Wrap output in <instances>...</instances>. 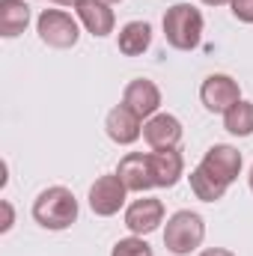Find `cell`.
Listing matches in <instances>:
<instances>
[{
	"instance_id": "cell-1",
	"label": "cell",
	"mask_w": 253,
	"mask_h": 256,
	"mask_svg": "<svg viewBox=\"0 0 253 256\" xmlns=\"http://www.w3.org/2000/svg\"><path fill=\"white\" fill-rule=\"evenodd\" d=\"M33 220L51 232L68 230L78 220V200L63 185H51L33 200Z\"/></svg>"
},
{
	"instance_id": "cell-2",
	"label": "cell",
	"mask_w": 253,
	"mask_h": 256,
	"mask_svg": "<svg viewBox=\"0 0 253 256\" xmlns=\"http://www.w3.org/2000/svg\"><path fill=\"white\" fill-rule=\"evenodd\" d=\"M164 39L176 51H194L202 42V12L190 3H176L164 12Z\"/></svg>"
},
{
	"instance_id": "cell-3",
	"label": "cell",
	"mask_w": 253,
	"mask_h": 256,
	"mask_svg": "<svg viewBox=\"0 0 253 256\" xmlns=\"http://www.w3.org/2000/svg\"><path fill=\"white\" fill-rule=\"evenodd\" d=\"M206 238V220L202 214L182 208L176 214L167 218V226H164V248L176 256H190Z\"/></svg>"
},
{
	"instance_id": "cell-4",
	"label": "cell",
	"mask_w": 253,
	"mask_h": 256,
	"mask_svg": "<svg viewBox=\"0 0 253 256\" xmlns=\"http://www.w3.org/2000/svg\"><path fill=\"white\" fill-rule=\"evenodd\" d=\"M36 30H39V39L48 48H57V51L74 48L78 39H80L78 21L68 12H63V9H42L39 18H36Z\"/></svg>"
},
{
	"instance_id": "cell-5",
	"label": "cell",
	"mask_w": 253,
	"mask_h": 256,
	"mask_svg": "<svg viewBox=\"0 0 253 256\" xmlns=\"http://www.w3.org/2000/svg\"><path fill=\"white\" fill-rule=\"evenodd\" d=\"M200 102L206 104V110L212 114H226L236 102H242V90H238V80L230 78V74H208L200 86Z\"/></svg>"
},
{
	"instance_id": "cell-6",
	"label": "cell",
	"mask_w": 253,
	"mask_h": 256,
	"mask_svg": "<svg viewBox=\"0 0 253 256\" xmlns=\"http://www.w3.org/2000/svg\"><path fill=\"white\" fill-rule=\"evenodd\" d=\"M126 196H128L126 182L116 173H108V176H98L96 185L90 188V208L98 218H110L126 206Z\"/></svg>"
},
{
	"instance_id": "cell-7",
	"label": "cell",
	"mask_w": 253,
	"mask_h": 256,
	"mask_svg": "<svg viewBox=\"0 0 253 256\" xmlns=\"http://www.w3.org/2000/svg\"><path fill=\"white\" fill-rule=\"evenodd\" d=\"M122 104L128 110H134L140 120H152L161 108V90L155 80H146V78H134L128 80L126 90H122Z\"/></svg>"
},
{
	"instance_id": "cell-8",
	"label": "cell",
	"mask_w": 253,
	"mask_h": 256,
	"mask_svg": "<svg viewBox=\"0 0 253 256\" xmlns=\"http://www.w3.org/2000/svg\"><path fill=\"white\" fill-rule=\"evenodd\" d=\"M242 152L236 149V146H230V143H214L206 155H202V161H200V167H206L212 176H218L224 185H232L236 179H238V173H242Z\"/></svg>"
},
{
	"instance_id": "cell-9",
	"label": "cell",
	"mask_w": 253,
	"mask_h": 256,
	"mask_svg": "<svg viewBox=\"0 0 253 256\" xmlns=\"http://www.w3.org/2000/svg\"><path fill=\"white\" fill-rule=\"evenodd\" d=\"M164 224V202L158 196H140L126 208V226L134 236H149Z\"/></svg>"
},
{
	"instance_id": "cell-10",
	"label": "cell",
	"mask_w": 253,
	"mask_h": 256,
	"mask_svg": "<svg viewBox=\"0 0 253 256\" xmlns=\"http://www.w3.org/2000/svg\"><path fill=\"white\" fill-rule=\"evenodd\" d=\"M182 122L173 114H155L152 120L143 122V140L152 149H176L182 143Z\"/></svg>"
},
{
	"instance_id": "cell-11",
	"label": "cell",
	"mask_w": 253,
	"mask_h": 256,
	"mask_svg": "<svg viewBox=\"0 0 253 256\" xmlns=\"http://www.w3.org/2000/svg\"><path fill=\"white\" fill-rule=\"evenodd\" d=\"M116 176L126 182L128 191L143 194L155 188V179H152V164H149V152H128L126 158L120 161L116 167Z\"/></svg>"
},
{
	"instance_id": "cell-12",
	"label": "cell",
	"mask_w": 253,
	"mask_h": 256,
	"mask_svg": "<svg viewBox=\"0 0 253 256\" xmlns=\"http://www.w3.org/2000/svg\"><path fill=\"white\" fill-rule=\"evenodd\" d=\"M149 164H152L155 188H173L185 176V158H182L179 149H152Z\"/></svg>"
},
{
	"instance_id": "cell-13",
	"label": "cell",
	"mask_w": 253,
	"mask_h": 256,
	"mask_svg": "<svg viewBox=\"0 0 253 256\" xmlns=\"http://www.w3.org/2000/svg\"><path fill=\"white\" fill-rule=\"evenodd\" d=\"M104 131H108V137H110L114 143L131 146V143H137V140L143 137V120H140L134 110H128L126 104H116V108L108 114V120H104Z\"/></svg>"
},
{
	"instance_id": "cell-14",
	"label": "cell",
	"mask_w": 253,
	"mask_h": 256,
	"mask_svg": "<svg viewBox=\"0 0 253 256\" xmlns=\"http://www.w3.org/2000/svg\"><path fill=\"white\" fill-rule=\"evenodd\" d=\"M74 9H78V21L86 27V33H92V36H98V39L114 33L116 15H114L110 3H104V0H84V3H78Z\"/></svg>"
},
{
	"instance_id": "cell-15",
	"label": "cell",
	"mask_w": 253,
	"mask_h": 256,
	"mask_svg": "<svg viewBox=\"0 0 253 256\" xmlns=\"http://www.w3.org/2000/svg\"><path fill=\"white\" fill-rule=\"evenodd\" d=\"M116 45L126 57H140L143 51H149L152 45V27L149 21H128L116 36Z\"/></svg>"
},
{
	"instance_id": "cell-16",
	"label": "cell",
	"mask_w": 253,
	"mask_h": 256,
	"mask_svg": "<svg viewBox=\"0 0 253 256\" xmlns=\"http://www.w3.org/2000/svg\"><path fill=\"white\" fill-rule=\"evenodd\" d=\"M30 24V6L24 0H0V36L12 39Z\"/></svg>"
},
{
	"instance_id": "cell-17",
	"label": "cell",
	"mask_w": 253,
	"mask_h": 256,
	"mask_svg": "<svg viewBox=\"0 0 253 256\" xmlns=\"http://www.w3.org/2000/svg\"><path fill=\"white\" fill-rule=\"evenodd\" d=\"M190 191H194V196L196 200H202V202H218V200H224V194H226V188L230 185H224L218 176H212L206 167H194L190 170Z\"/></svg>"
},
{
	"instance_id": "cell-18",
	"label": "cell",
	"mask_w": 253,
	"mask_h": 256,
	"mask_svg": "<svg viewBox=\"0 0 253 256\" xmlns=\"http://www.w3.org/2000/svg\"><path fill=\"white\" fill-rule=\"evenodd\" d=\"M224 128L236 137H250L253 134V102H236L224 114Z\"/></svg>"
},
{
	"instance_id": "cell-19",
	"label": "cell",
	"mask_w": 253,
	"mask_h": 256,
	"mask_svg": "<svg viewBox=\"0 0 253 256\" xmlns=\"http://www.w3.org/2000/svg\"><path fill=\"white\" fill-rule=\"evenodd\" d=\"M110 256H152V248L143 242V236H128L114 244Z\"/></svg>"
},
{
	"instance_id": "cell-20",
	"label": "cell",
	"mask_w": 253,
	"mask_h": 256,
	"mask_svg": "<svg viewBox=\"0 0 253 256\" xmlns=\"http://www.w3.org/2000/svg\"><path fill=\"white\" fill-rule=\"evenodd\" d=\"M232 15L242 21V24H253V0H232Z\"/></svg>"
},
{
	"instance_id": "cell-21",
	"label": "cell",
	"mask_w": 253,
	"mask_h": 256,
	"mask_svg": "<svg viewBox=\"0 0 253 256\" xmlns=\"http://www.w3.org/2000/svg\"><path fill=\"white\" fill-rule=\"evenodd\" d=\"M12 220H15L12 206H9V200H3V224H0V232H9L12 230Z\"/></svg>"
},
{
	"instance_id": "cell-22",
	"label": "cell",
	"mask_w": 253,
	"mask_h": 256,
	"mask_svg": "<svg viewBox=\"0 0 253 256\" xmlns=\"http://www.w3.org/2000/svg\"><path fill=\"white\" fill-rule=\"evenodd\" d=\"M200 256H236V254L226 250V248H208V250H202Z\"/></svg>"
},
{
	"instance_id": "cell-23",
	"label": "cell",
	"mask_w": 253,
	"mask_h": 256,
	"mask_svg": "<svg viewBox=\"0 0 253 256\" xmlns=\"http://www.w3.org/2000/svg\"><path fill=\"white\" fill-rule=\"evenodd\" d=\"M200 3H206V6H224V3H232V0H200Z\"/></svg>"
},
{
	"instance_id": "cell-24",
	"label": "cell",
	"mask_w": 253,
	"mask_h": 256,
	"mask_svg": "<svg viewBox=\"0 0 253 256\" xmlns=\"http://www.w3.org/2000/svg\"><path fill=\"white\" fill-rule=\"evenodd\" d=\"M57 6H78V3H84V0H54Z\"/></svg>"
},
{
	"instance_id": "cell-25",
	"label": "cell",
	"mask_w": 253,
	"mask_h": 256,
	"mask_svg": "<svg viewBox=\"0 0 253 256\" xmlns=\"http://www.w3.org/2000/svg\"><path fill=\"white\" fill-rule=\"evenodd\" d=\"M248 185H250V191H253V167H250V176H248Z\"/></svg>"
},
{
	"instance_id": "cell-26",
	"label": "cell",
	"mask_w": 253,
	"mask_h": 256,
	"mask_svg": "<svg viewBox=\"0 0 253 256\" xmlns=\"http://www.w3.org/2000/svg\"><path fill=\"white\" fill-rule=\"evenodd\" d=\"M104 3H110V6H114V3H122V0H104Z\"/></svg>"
}]
</instances>
